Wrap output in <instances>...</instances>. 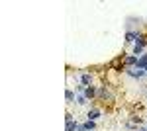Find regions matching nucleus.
I'll list each match as a JSON object with an SVG mask.
<instances>
[{
    "mask_svg": "<svg viewBox=\"0 0 147 131\" xmlns=\"http://www.w3.org/2000/svg\"><path fill=\"white\" fill-rule=\"evenodd\" d=\"M127 75H129V77H134V78H141L143 77V75H145V71H141V69H129V71H127Z\"/></svg>",
    "mask_w": 147,
    "mask_h": 131,
    "instance_id": "f257e3e1",
    "label": "nucleus"
},
{
    "mask_svg": "<svg viewBox=\"0 0 147 131\" xmlns=\"http://www.w3.org/2000/svg\"><path fill=\"white\" fill-rule=\"evenodd\" d=\"M86 118H88V121H94V120H98V118H100V110H88V116H86Z\"/></svg>",
    "mask_w": 147,
    "mask_h": 131,
    "instance_id": "f03ea898",
    "label": "nucleus"
},
{
    "mask_svg": "<svg viewBox=\"0 0 147 131\" xmlns=\"http://www.w3.org/2000/svg\"><path fill=\"white\" fill-rule=\"evenodd\" d=\"M90 82H92V77L88 75V73H84V75H80V84H82V86H88Z\"/></svg>",
    "mask_w": 147,
    "mask_h": 131,
    "instance_id": "7ed1b4c3",
    "label": "nucleus"
},
{
    "mask_svg": "<svg viewBox=\"0 0 147 131\" xmlns=\"http://www.w3.org/2000/svg\"><path fill=\"white\" fill-rule=\"evenodd\" d=\"M137 69H141V71H145L147 69V55H143V57H141V59H137Z\"/></svg>",
    "mask_w": 147,
    "mask_h": 131,
    "instance_id": "20e7f679",
    "label": "nucleus"
},
{
    "mask_svg": "<svg viewBox=\"0 0 147 131\" xmlns=\"http://www.w3.org/2000/svg\"><path fill=\"white\" fill-rule=\"evenodd\" d=\"M94 96H96V90H94L92 86L84 88V98H94Z\"/></svg>",
    "mask_w": 147,
    "mask_h": 131,
    "instance_id": "39448f33",
    "label": "nucleus"
},
{
    "mask_svg": "<svg viewBox=\"0 0 147 131\" xmlns=\"http://www.w3.org/2000/svg\"><path fill=\"white\" fill-rule=\"evenodd\" d=\"M137 39H139V35H137V33H134V32H127V33H125V41H129V43H131V41H137Z\"/></svg>",
    "mask_w": 147,
    "mask_h": 131,
    "instance_id": "423d86ee",
    "label": "nucleus"
},
{
    "mask_svg": "<svg viewBox=\"0 0 147 131\" xmlns=\"http://www.w3.org/2000/svg\"><path fill=\"white\" fill-rule=\"evenodd\" d=\"M65 98H67L69 104H71V102L75 100V94H73V90H67V92H65Z\"/></svg>",
    "mask_w": 147,
    "mask_h": 131,
    "instance_id": "0eeeda50",
    "label": "nucleus"
},
{
    "mask_svg": "<svg viewBox=\"0 0 147 131\" xmlns=\"http://www.w3.org/2000/svg\"><path fill=\"white\" fill-rule=\"evenodd\" d=\"M98 96H100V98H110V94H108L106 88H100V90H98Z\"/></svg>",
    "mask_w": 147,
    "mask_h": 131,
    "instance_id": "6e6552de",
    "label": "nucleus"
},
{
    "mask_svg": "<svg viewBox=\"0 0 147 131\" xmlns=\"http://www.w3.org/2000/svg\"><path fill=\"white\" fill-rule=\"evenodd\" d=\"M125 65H137V57H127L125 59Z\"/></svg>",
    "mask_w": 147,
    "mask_h": 131,
    "instance_id": "1a4fd4ad",
    "label": "nucleus"
},
{
    "mask_svg": "<svg viewBox=\"0 0 147 131\" xmlns=\"http://www.w3.org/2000/svg\"><path fill=\"white\" fill-rule=\"evenodd\" d=\"M94 127H96V123H94V121H86V123H84V129H86V131L94 129Z\"/></svg>",
    "mask_w": 147,
    "mask_h": 131,
    "instance_id": "9d476101",
    "label": "nucleus"
},
{
    "mask_svg": "<svg viewBox=\"0 0 147 131\" xmlns=\"http://www.w3.org/2000/svg\"><path fill=\"white\" fill-rule=\"evenodd\" d=\"M77 129V123L75 121H67V131H75Z\"/></svg>",
    "mask_w": 147,
    "mask_h": 131,
    "instance_id": "9b49d317",
    "label": "nucleus"
},
{
    "mask_svg": "<svg viewBox=\"0 0 147 131\" xmlns=\"http://www.w3.org/2000/svg\"><path fill=\"white\" fill-rule=\"evenodd\" d=\"M141 51H143V45H137V43H136V47H134V53L137 55V53H141Z\"/></svg>",
    "mask_w": 147,
    "mask_h": 131,
    "instance_id": "f8f14e48",
    "label": "nucleus"
},
{
    "mask_svg": "<svg viewBox=\"0 0 147 131\" xmlns=\"http://www.w3.org/2000/svg\"><path fill=\"white\" fill-rule=\"evenodd\" d=\"M77 104H79V106H84V104H86V98H84V96H79Z\"/></svg>",
    "mask_w": 147,
    "mask_h": 131,
    "instance_id": "ddd939ff",
    "label": "nucleus"
},
{
    "mask_svg": "<svg viewBox=\"0 0 147 131\" xmlns=\"http://www.w3.org/2000/svg\"><path fill=\"white\" fill-rule=\"evenodd\" d=\"M79 131H86V129H84V125H80V127H79Z\"/></svg>",
    "mask_w": 147,
    "mask_h": 131,
    "instance_id": "4468645a",
    "label": "nucleus"
},
{
    "mask_svg": "<svg viewBox=\"0 0 147 131\" xmlns=\"http://www.w3.org/2000/svg\"><path fill=\"white\" fill-rule=\"evenodd\" d=\"M145 73H147V69H145Z\"/></svg>",
    "mask_w": 147,
    "mask_h": 131,
    "instance_id": "2eb2a0df",
    "label": "nucleus"
}]
</instances>
